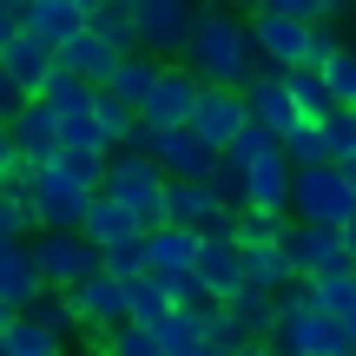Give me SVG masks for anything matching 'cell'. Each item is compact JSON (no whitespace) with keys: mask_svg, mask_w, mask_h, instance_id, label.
<instances>
[{"mask_svg":"<svg viewBox=\"0 0 356 356\" xmlns=\"http://www.w3.org/2000/svg\"><path fill=\"white\" fill-rule=\"evenodd\" d=\"M185 66L204 79V86H251L257 60V40H251V20H238L231 0H204L198 26H191V47H185Z\"/></svg>","mask_w":356,"mask_h":356,"instance_id":"1","label":"cell"},{"mask_svg":"<svg viewBox=\"0 0 356 356\" xmlns=\"http://www.w3.org/2000/svg\"><path fill=\"white\" fill-rule=\"evenodd\" d=\"M53 73H60V47H47L40 33H26L20 7H7L0 13V79H13L26 99H40Z\"/></svg>","mask_w":356,"mask_h":356,"instance_id":"2","label":"cell"},{"mask_svg":"<svg viewBox=\"0 0 356 356\" xmlns=\"http://www.w3.org/2000/svg\"><path fill=\"white\" fill-rule=\"evenodd\" d=\"M106 191H113L119 204H132V211L145 218V231H159V225H165V191H172V172L159 165L152 152H113Z\"/></svg>","mask_w":356,"mask_h":356,"instance_id":"3","label":"cell"},{"mask_svg":"<svg viewBox=\"0 0 356 356\" xmlns=\"http://www.w3.org/2000/svg\"><path fill=\"white\" fill-rule=\"evenodd\" d=\"M33 211H40V231H86V211H92V198L99 191H86L73 172L53 159V165H33Z\"/></svg>","mask_w":356,"mask_h":356,"instance_id":"4","label":"cell"},{"mask_svg":"<svg viewBox=\"0 0 356 356\" xmlns=\"http://www.w3.org/2000/svg\"><path fill=\"white\" fill-rule=\"evenodd\" d=\"M317 26H323V20H291V13H251L257 60H264L270 73H297V66H317Z\"/></svg>","mask_w":356,"mask_h":356,"instance_id":"5","label":"cell"},{"mask_svg":"<svg viewBox=\"0 0 356 356\" xmlns=\"http://www.w3.org/2000/svg\"><path fill=\"white\" fill-rule=\"evenodd\" d=\"M291 218H304V225H350V218H356V185H350V172H343V165H310V172H297Z\"/></svg>","mask_w":356,"mask_h":356,"instance_id":"6","label":"cell"},{"mask_svg":"<svg viewBox=\"0 0 356 356\" xmlns=\"http://www.w3.org/2000/svg\"><path fill=\"white\" fill-rule=\"evenodd\" d=\"M33 257H40V270H47L53 291H79L86 277H99V270H106V251L86 238V231H40V238H33Z\"/></svg>","mask_w":356,"mask_h":356,"instance_id":"7","label":"cell"},{"mask_svg":"<svg viewBox=\"0 0 356 356\" xmlns=\"http://www.w3.org/2000/svg\"><path fill=\"white\" fill-rule=\"evenodd\" d=\"M204 0H139V47L159 60H185Z\"/></svg>","mask_w":356,"mask_h":356,"instance_id":"8","label":"cell"},{"mask_svg":"<svg viewBox=\"0 0 356 356\" xmlns=\"http://www.w3.org/2000/svg\"><path fill=\"white\" fill-rule=\"evenodd\" d=\"M284 251H291L297 277H330V270L356 264L343 225H304V218H291V231H284Z\"/></svg>","mask_w":356,"mask_h":356,"instance_id":"9","label":"cell"},{"mask_svg":"<svg viewBox=\"0 0 356 356\" xmlns=\"http://www.w3.org/2000/svg\"><path fill=\"white\" fill-rule=\"evenodd\" d=\"M47 291L53 284H47V270H40V257H33V238H0V310L20 317V310H33Z\"/></svg>","mask_w":356,"mask_h":356,"instance_id":"10","label":"cell"},{"mask_svg":"<svg viewBox=\"0 0 356 356\" xmlns=\"http://www.w3.org/2000/svg\"><path fill=\"white\" fill-rule=\"evenodd\" d=\"M284 356H356L350 343V323L330 317V310H297V317H284V330L270 337Z\"/></svg>","mask_w":356,"mask_h":356,"instance_id":"11","label":"cell"},{"mask_svg":"<svg viewBox=\"0 0 356 356\" xmlns=\"http://www.w3.org/2000/svg\"><path fill=\"white\" fill-rule=\"evenodd\" d=\"M198 99H204V79L191 73L185 60H165V79H159V92L139 106V113H145V126L178 132V126H191V119H198Z\"/></svg>","mask_w":356,"mask_h":356,"instance_id":"12","label":"cell"},{"mask_svg":"<svg viewBox=\"0 0 356 356\" xmlns=\"http://www.w3.org/2000/svg\"><path fill=\"white\" fill-rule=\"evenodd\" d=\"M7 139L20 145V152L33 159V165H53V159L66 152V126H60V113H53L47 99H26L20 113L7 119Z\"/></svg>","mask_w":356,"mask_h":356,"instance_id":"13","label":"cell"},{"mask_svg":"<svg viewBox=\"0 0 356 356\" xmlns=\"http://www.w3.org/2000/svg\"><path fill=\"white\" fill-rule=\"evenodd\" d=\"M244 99H251V113L264 119L277 139L304 132V113H297V92H291V73H270V66H257L251 86H244Z\"/></svg>","mask_w":356,"mask_h":356,"instance_id":"14","label":"cell"},{"mask_svg":"<svg viewBox=\"0 0 356 356\" xmlns=\"http://www.w3.org/2000/svg\"><path fill=\"white\" fill-rule=\"evenodd\" d=\"M251 99H244V86H204V99H198V119H191V126L204 132V139L218 145V152H225L231 139H238L244 126H251Z\"/></svg>","mask_w":356,"mask_h":356,"instance_id":"15","label":"cell"},{"mask_svg":"<svg viewBox=\"0 0 356 356\" xmlns=\"http://www.w3.org/2000/svg\"><path fill=\"white\" fill-rule=\"evenodd\" d=\"M291 198H297V165H291V152H270V159H257L251 165V204L244 211H257V218H291Z\"/></svg>","mask_w":356,"mask_h":356,"instance_id":"16","label":"cell"},{"mask_svg":"<svg viewBox=\"0 0 356 356\" xmlns=\"http://www.w3.org/2000/svg\"><path fill=\"white\" fill-rule=\"evenodd\" d=\"M159 165H165L172 178H218L225 152H218L198 126H178V132H165V139H159Z\"/></svg>","mask_w":356,"mask_h":356,"instance_id":"17","label":"cell"},{"mask_svg":"<svg viewBox=\"0 0 356 356\" xmlns=\"http://www.w3.org/2000/svg\"><path fill=\"white\" fill-rule=\"evenodd\" d=\"M198 277L211 284L218 297H238L244 284H251V270H244V244H238V231H211V238H204V251H198Z\"/></svg>","mask_w":356,"mask_h":356,"instance_id":"18","label":"cell"},{"mask_svg":"<svg viewBox=\"0 0 356 356\" xmlns=\"http://www.w3.org/2000/svg\"><path fill=\"white\" fill-rule=\"evenodd\" d=\"M73 304H79V317H86V323L119 330V323H132V284H119L113 270H99V277H86L73 291Z\"/></svg>","mask_w":356,"mask_h":356,"instance_id":"19","label":"cell"},{"mask_svg":"<svg viewBox=\"0 0 356 356\" xmlns=\"http://www.w3.org/2000/svg\"><path fill=\"white\" fill-rule=\"evenodd\" d=\"M20 26H26V33H40L47 47H66V40H79L92 26V13L79 7V0H26V7H20Z\"/></svg>","mask_w":356,"mask_h":356,"instance_id":"20","label":"cell"},{"mask_svg":"<svg viewBox=\"0 0 356 356\" xmlns=\"http://www.w3.org/2000/svg\"><path fill=\"white\" fill-rule=\"evenodd\" d=\"M86 238L99 244V251H119V244H139V238H152V231H145V218L132 211V204H119L113 191H99L92 211H86Z\"/></svg>","mask_w":356,"mask_h":356,"instance_id":"21","label":"cell"},{"mask_svg":"<svg viewBox=\"0 0 356 356\" xmlns=\"http://www.w3.org/2000/svg\"><path fill=\"white\" fill-rule=\"evenodd\" d=\"M225 317L244 330V343H270V337L284 330V297H277V291H257V284H244V291L225 304Z\"/></svg>","mask_w":356,"mask_h":356,"instance_id":"22","label":"cell"},{"mask_svg":"<svg viewBox=\"0 0 356 356\" xmlns=\"http://www.w3.org/2000/svg\"><path fill=\"white\" fill-rule=\"evenodd\" d=\"M119 60H126V47H113L99 26H86L79 40H66V47H60V66H66V73H79V79H92V86H106V79L119 73Z\"/></svg>","mask_w":356,"mask_h":356,"instance_id":"23","label":"cell"},{"mask_svg":"<svg viewBox=\"0 0 356 356\" xmlns=\"http://www.w3.org/2000/svg\"><path fill=\"white\" fill-rule=\"evenodd\" d=\"M145 251H152V270H159V277H191V270H198V251H204V231L159 225L152 238H145Z\"/></svg>","mask_w":356,"mask_h":356,"instance_id":"24","label":"cell"},{"mask_svg":"<svg viewBox=\"0 0 356 356\" xmlns=\"http://www.w3.org/2000/svg\"><path fill=\"white\" fill-rule=\"evenodd\" d=\"M159 79H165V60H159V53H126V60H119V73L106 79V86H113L119 99L145 106V99L159 92Z\"/></svg>","mask_w":356,"mask_h":356,"instance_id":"25","label":"cell"},{"mask_svg":"<svg viewBox=\"0 0 356 356\" xmlns=\"http://www.w3.org/2000/svg\"><path fill=\"white\" fill-rule=\"evenodd\" d=\"M0 356H73V350H66L47 323H33L20 310V317H7V330H0Z\"/></svg>","mask_w":356,"mask_h":356,"instance_id":"26","label":"cell"},{"mask_svg":"<svg viewBox=\"0 0 356 356\" xmlns=\"http://www.w3.org/2000/svg\"><path fill=\"white\" fill-rule=\"evenodd\" d=\"M92 119L106 126V139H113V152H126V145H132V132L145 126V113H139L132 99H119L113 86H99V99H92Z\"/></svg>","mask_w":356,"mask_h":356,"instance_id":"27","label":"cell"},{"mask_svg":"<svg viewBox=\"0 0 356 356\" xmlns=\"http://www.w3.org/2000/svg\"><path fill=\"white\" fill-rule=\"evenodd\" d=\"M40 99H47V106H53L60 119H86V113H92V99H99V86H92V79H79V73H66V66H60V73L47 79V92H40Z\"/></svg>","mask_w":356,"mask_h":356,"instance_id":"28","label":"cell"},{"mask_svg":"<svg viewBox=\"0 0 356 356\" xmlns=\"http://www.w3.org/2000/svg\"><path fill=\"white\" fill-rule=\"evenodd\" d=\"M33 323H47L53 337H60L66 350H73V337H86V317H79V304H73V291H47L33 310H26Z\"/></svg>","mask_w":356,"mask_h":356,"instance_id":"29","label":"cell"},{"mask_svg":"<svg viewBox=\"0 0 356 356\" xmlns=\"http://www.w3.org/2000/svg\"><path fill=\"white\" fill-rule=\"evenodd\" d=\"M172 310H178V297H172V277H159V270H152V277H139V284H132V323L159 330V323H165Z\"/></svg>","mask_w":356,"mask_h":356,"instance_id":"30","label":"cell"},{"mask_svg":"<svg viewBox=\"0 0 356 356\" xmlns=\"http://www.w3.org/2000/svg\"><path fill=\"white\" fill-rule=\"evenodd\" d=\"M0 238H40L33 185H0Z\"/></svg>","mask_w":356,"mask_h":356,"instance_id":"31","label":"cell"},{"mask_svg":"<svg viewBox=\"0 0 356 356\" xmlns=\"http://www.w3.org/2000/svg\"><path fill=\"white\" fill-rule=\"evenodd\" d=\"M291 92H297V113H304V126H323V119L337 113V92L323 86L317 66H297V73H291Z\"/></svg>","mask_w":356,"mask_h":356,"instance_id":"32","label":"cell"},{"mask_svg":"<svg viewBox=\"0 0 356 356\" xmlns=\"http://www.w3.org/2000/svg\"><path fill=\"white\" fill-rule=\"evenodd\" d=\"M159 343H165V356H204V350H211V323L172 310V317L159 323Z\"/></svg>","mask_w":356,"mask_h":356,"instance_id":"33","label":"cell"},{"mask_svg":"<svg viewBox=\"0 0 356 356\" xmlns=\"http://www.w3.org/2000/svg\"><path fill=\"white\" fill-rule=\"evenodd\" d=\"M277 145H284V139H277V132H270V126H264V119H251V126H244V132H238V139H231V145H225V165H238V172H251V165H257V159H270V152H277Z\"/></svg>","mask_w":356,"mask_h":356,"instance_id":"34","label":"cell"},{"mask_svg":"<svg viewBox=\"0 0 356 356\" xmlns=\"http://www.w3.org/2000/svg\"><path fill=\"white\" fill-rule=\"evenodd\" d=\"M317 304L330 310V317H343V323H356V264H343V270H330V277H317Z\"/></svg>","mask_w":356,"mask_h":356,"instance_id":"35","label":"cell"},{"mask_svg":"<svg viewBox=\"0 0 356 356\" xmlns=\"http://www.w3.org/2000/svg\"><path fill=\"white\" fill-rule=\"evenodd\" d=\"M323 145H330V165H350L356 159V106H337L323 119Z\"/></svg>","mask_w":356,"mask_h":356,"instance_id":"36","label":"cell"},{"mask_svg":"<svg viewBox=\"0 0 356 356\" xmlns=\"http://www.w3.org/2000/svg\"><path fill=\"white\" fill-rule=\"evenodd\" d=\"M106 356H165V343H159V330H145V323H119Z\"/></svg>","mask_w":356,"mask_h":356,"instance_id":"37","label":"cell"},{"mask_svg":"<svg viewBox=\"0 0 356 356\" xmlns=\"http://www.w3.org/2000/svg\"><path fill=\"white\" fill-rule=\"evenodd\" d=\"M106 270H113L119 284L152 277V251H145V238H139V244H119V251H106Z\"/></svg>","mask_w":356,"mask_h":356,"instance_id":"38","label":"cell"},{"mask_svg":"<svg viewBox=\"0 0 356 356\" xmlns=\"http://www.w3.org/2000/svg\"><path fill=\"white\" fill-rule=\"evenodd\" d=\"M284 152H291V165H297V172H310V165H330L323 126H304V132H291V139H284Z\"/></svg>","mask_w":356,"mask_h":356,"instance_id":"39","label":"cell"},{"mask_svg":"<svg viewBox=\"0 0 356 356\" xmlns=\"http://www.w3.org/2000/svg\"><path fill=\"white\" fill-rule=\"evenodd\" d=\"M323 86L337 92V106H356V47H343L330 66H323Z\"/></svg>","mask_w":356,"mask_h":356,"instance_id":"40","label":"cell"},{"mask_svg":"<svg viewBox=\"0 0 356 356\" xmlns=\"http://www.w3.org/2000/svg\"><path fill=\"white\" fill-rule=\"evenodd\" d=\"M211 191H218V198L231 204V211H244V204H251V172H238V165H218Z\"/></svg>","mask_w":356,"mask_h":356,"instance_id":"41","label":"cell"},{"mask_svg":"<svg viewBox=\"0 0 356 356\" xmlns=\"http://www.w3.org/2000/svg\"><path fill=\"white\" fill-rule=\"evenodd\" d=\"M264 13H291V20H330V0H264Z\"/></svg>","mask_w":356,"mask_h":356,"instance_id":"42","label":"cell"},{"mask_svg":"<svg viewBox=\"0 0 356 356\" xmlns=\"http://www.w3.org/2000/svg\"><path fill=\"white\" fill-rule=\"evenodd\" d=\"M238 356H284V350H277V343H244Z\"/></svg>","mask_w":356,"mask_h":356,"instance_id":"43","label":"cell"},{"mask_svg":"<svg viewBox=\"0 0 356 356\" xmlns=\"http://www.w3.org/2000/svg\"><path fill=\"white\" fill-rule=\"evenodd\" d=\"M231 7H244V13H264V0H231Z\"/></svg>","mask_w":356,"mask_h":356,"instance_id":"44","label":"cell"},{"mask_svg":"<svg viewBox=\"0 0 356 356\" xmlns=\"http://www.w3.org/2000/svg\"><path fill=\"white\" fill-rule=\"evenodd\" d=\"M343 238H350V257H356V218H350V225H343Z\"/></svg>","mask_w":356,"mask_h":356,"instance_id":"45","label":"cell"},{"mask_svg":"<svg viewBox=\"0 0 356 356\" xmlns=\"http://www.w3.org/2000/svg\"><path fill=\"white\" fill-rule=\"evenodd\" d=\"M106 7H126V13H139V0H106Z\"/></svg>","mask_w":356,"mask_h":356,"instance_id":"46","label":"cell"},{"mask_svg":"<svg viewBox=\"0 0 356 356\" xmlns=\"http://www.w3.org/2000/svg\"><path fill=\"white\" fill-rule=\"evenodd\" d=\"M79 7H86V13H99V7H106V0H79Z\"/></svg>","mask_w":356,"mask_h":356,"instance_id":"47","label":"cell"},{"mask_svg":"<svg viewBox=\"0 0 356 356\" xmlns=\"http://www.w3.org/2000/svg\"><path fill=\"white\" fill-rule=\"evenodd\" d=\"M343 7H356V0H330V13H343Z\"/></svg>","mask_w":356,"mask_h":356,"instance_id":"48","label":"cell"},{"mask_svg":"<svg viewBox=\"0 0 356 356\" xmlns=\"http://www.w3.org/2000/svg\"><path fill=\"white\" fill-rule=\"evenodd\" d=\"M73 356H106V350H73Z\"/></svg>","mask_w":356,"mask_h":356,"instance_id":"49","label":"cell"},{"mask_svg":"<svg viewBox=\"0 0 356 356\" xmlns=\"http://www.w3.org/2000/svg\"><path fill=\"white\" fill-rule=\"evenodd\" d=\"M343 172H350V185H356V159H350V165H343Z\"/></svg>","mask_w":356,"mask_h":356,"instance_id":"50","label":"cell"},{"mask_svg":"<svg viewBox=\"0 0 356 356\" xmlns=\"http://www.w3.org/2000/svg\"><path fill=\"white\" fill-rule=\"evenodd\" d=\"M0 7H26V0H0Z\"/></svg>","mask_w":356,"mask_h":356,"instance_id":"51","label":"cell"},{"mask_svg":"<svg viewBox=\"0 0 356 356\" xmlns=\"http://www.w3.org/2000/svg\"><path fill=\"white\" fill-rule=\"evenodd\" d=\"M350 343H356V323H350Z\"/></svg>","mask_w":356,"mask_h":356,"instance_id":"52","label":"cell"}]
</instances>
